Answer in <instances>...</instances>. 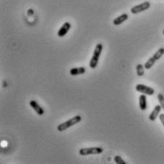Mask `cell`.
I'll return each instance as SVG.
<instances>
[{"instance_id":"obj_3","label":"cell","mask_w":164,"mask_h":164,"mask_svg":"<svg viewBox=\"0 0 164 164\" xmlns=\"http://www.w3.org/2000/svg\"><path fill=\"white\" fill-rule=\"evenodd\" d=\"M103 152L101 147H86L79 150L80 156H89V155H99Z\"/></svg>"},{"instance_id":"obj_7","label":"cell","mask_w":164,"mask_h":164,"mask_svg":"<svg viewBox=\"0 0 164 164\" xmlns=\"http://www.w3.org/2000/svg\"><path fill=\"white\" fill-rule=\"evenodd\" d=\"M30 106L35 111V113L38 115H44V110L42 109V107L35 100H31L30 101Z\"/></svg>"},{"instance_id":"obj_1","label":"cell","mask_w":164,"mask_h":164,"mask_svg":"<svg viewBox=\"0 0 164 164\" xmlns=\"http://www.w3.org/2000/svg\"><path fill=\"white\" fill-rule=\"evenodd\" d=\"M81 120H82L81 115H75V116H74V117H72L71 119H69V120H67V121H65V122L59 124V125L57 126V131H58V132H64L65 130L69 129V128L72 127V126H75V124L79 123Z\"/></svg>"},{"instance_id":"obj_13","label":"cell","mask_w":164,"mask_h":164,"mask_svg":"<svg viewBox=\"0 0 164 164\" xmlns=\"http://www.w3.org/2000/svg\"><path fill=\"white\" fill-rule=\"evenodd\" d=\"M163 55H164V48H159V50H157V51L155 52V55H154L153 56H154L155 59L157 61L159 59H160Z\"/></svg>"},{"instance_id":"obj_14","label":"cell","mask_w":164,"mask_h":164,"mask_svg":"<svg viewBox=\"0 0 164 164\" xmlns=\"http://www.w3.org/2000/svg\"><path fill=\"white\" fill-rule=\"evenodd\" d=\"M144 69L145 67L142 64H137L136 65V74L139 76H142L144 75Z\"/></svg>"},{"instance_id":"obj_16","label":"cell","mask_w":164,"mask_h":164,"mask_svg":"<svg viewBox=\"0 0 164 164\" xmlns=\"http://www.w3.org/2000/svg\"><path fill=\"white\" fill-rule=\"evenodd\" d=\"M115 162L117 164H126V162L124 161V159L119 156H115Z\"/></svg>"},{"instance_id":"obj_9","label":"cell","mask_w":164,"mask_h":164,"mask_svg":"<svg viewBox=\"0 0 164 164\" xmlns=\"http://www.w3.org/2000/svg\"><path fill=\"white\" fill-rule=\"evenodd\" d=\"M86 73V68L84 67H77V68H73L70 70V75H83Z\"/></svg>"},{"instance_id":"obj_8","label":"cell","mask_w":164,"mask_h":164,"mask_svg":"<svg viewBox=\"0 0 164 164\" xmlns=\"http://www.w3.org/2000/svg\"><path fill=\"white\" fill-rule=\"evenodd\" d=\"M162 110V107L160 105H156V106L154 108V110L152 111V113L150 114L149 115V119L151 121H155L156 119L157 116H159V114H160V111Z\"/></svg>"},{"instance_id":"obj_11","label":"cell","mask_w":164,"mask_h":164,"mask_svg":"<svg viewBox=\"0 0 164 164\" xmlns=\"http://www.w3.org/2000/svg\"><path fill=\"white\" fill-rule=\"evenodd\" d=\"M139 108L142 111H145L147 109V98L146 95H141L139 96Z\"/></svg>"},{"instance_id":"obj_5","label":"cell","mask_w":164,"mask_h":164,"mask_svg":"<svg viewBox=\"0 0 164 164\" xmlns=\"http://www.w3.org/2000/svg\"><path fill=\"white\" fill-rule=\"evenodd\" d=\"M136 90L146 95H153L155 94V90L153 88L146 86V85H144V84H137L136 86Z\"/></svg>"},{"instance_id":"obj_6","label":"cell","mask_w":164,"mask_h":164,"mask_svg":"<svg viewBox=\"0 0 164 164\" xmlns=\"http://www.w3.org/2000/svg\"><path fill=\"white\" fill-rule=\"evenodd\" d=\"M71 27H72V25H71L70 22H65V23L61 26V28L59 29V31H58L57 35L59 36V37L65 36V35L68 34V32L70 31Z\"/></svg>"},{"instance_id":"obj_10","label":"cell","mask_w":164,"mask_h":164,"mask_svg":"<svg viewBox=\"0 0 164 164\" xmlns=\"http://www.w3.org/2000/svg\"><path fill=\"white\" fill-rule=\"evenodd\" d=\"M128 15L127 14H123L119 16H117L115 17V19H114V21H113V24L115 25V26H119V25H121L123 22H125L127 19H128Z\"/></svg>"},{"instance_id":"obj_2","label":"cell","mask_w":164,"mask_h":164,"mask_svg":"<svg viewBox=\"0 0 164 164\" xmlns=\"http://www.w3.org/2000/svg\"><path fill=\"white\" fill-rule=\"evenodd\" d=\"M102 50H103V45L101 43L96 44L95 51H94V54H93V56H92L91 60H90V68L95 69L97 66L98 60H99V57H100L101 52H102Z\"/></svg>"},{"instance_id":"obj_18","label":"cell","mask_w":164,"mask_h":164,"mask_svg":"<svg viewBox=\"0 0 164 164\" xmlns=\"http://www.w3.org/2000/svg\"><path fill=\"white\" fill-rule=\"evenodd\" d=\"M163 35H164V30H163Z\"/></svg>"},{"instance_id":"obj_4","label":"cell","mask_w":164,"mask_h":164,"mask_svg":"<svg viewBox=\"0 0 164 164\" xmlns=\"http://www.w3.org/2000/svg\"><path fill=\"white\" fill-rule=\"evenodd\" d=\"M150 2L149 1H146V2H143L139 5H136V6H134V7L131 9V12H132L133 15H136V14H139V12H142L144 11H146L150 8Z\"/></svg>"},{"instance_id":"obj_17","label":"cell","mask_w":164,"mask_h":164,"mask_svg":"<svg viewBox=\"0 0 164 164\" xmlns=\"http://www.w3.org/2000/svg\"><path fill=\"white\" fill-rule=\"evenodd\" d=\"M159 119H160V121H161V123L163 124V126H164V114H161V115H159Z\"/></svg>"},{"instance_id":"obj_12","label":"cell","mask_w":164,"mask_h":164,"mask_svg":"<svg viewBox=\"0 0 164 164\" xmlns=\"http://www.w3.org/2000/svg\"><path fill=\"white\" fill-rule=\"evenodd\" d=\"M156 59L154 58V56H152V57H150L149 59L146 61V63L144 64V67H145V69L146 70H149V69H151L153 66H154V64L156 63Z\"/></svg>"},{"instance_id":"obj_15","label":"cell","mask_w":164,"mask_h":164,"mask_svg":"<svg viewBox=\"0 0 164 164\" xmlns=\"http://www.w3.org/2000/svg\"><path fill=\"white\" fill-rule=\"evenodd\" d=\"M157 99H159V105L162 107V110L164 111V95H163V94L159 93L157 95Z\"/></svg>"}]
</instances>
